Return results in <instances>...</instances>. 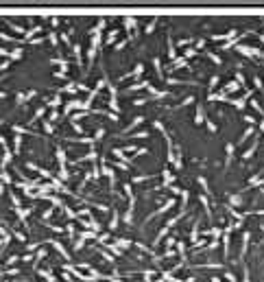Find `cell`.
<instances>
[{
    "mask_svg": "<svg viewBox=\"0 0 264 282\" xmlns=\"http://www.w3.org/2000/svg\"><path fill=\"white\" fill-rule=\"evenodd\" d=\"M207 57H210V59H212V61H214V64H221V61H223V59H221V57H216L214 53H207Z\"/></svg>",
    "mask_w": 264,
    "mask_h": 282,
    "instance_id": "obj_2",
    "label": "cell"
},
{
    "mask_svg": "<svg viewBox=\"0 0 264 282\" xmlns=\"http://www.w3.org/2000/svg\"><path fill=\"white\" fill-rule=\"evenodd\" d=\"M207 127H210V131H216V125L212 123V120H207Z\"/></svg>",
    "mask_w": 264,
    "mask_h": 282,
    "instance_id": "obj_3",
    "label": "cell"
},
{
    "mask_svg": "<svg viewBox=\"0 0 264 282\" xmlns=\"http://www.w3.org/2000/svg\"><path fill=\"white\" fill-rule=\"evenodd\" d=\"M116 35H118V31H109V33H107V40H105V42H107V44H111V42L116 40Z\"/></svg>",
    "mask_w": 264,
    "mask_h": 282,
    "instance_id": "obj_1",
    "label": "cell"
}]
</instances>
